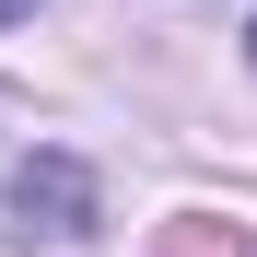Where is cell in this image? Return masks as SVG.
Instances as JSON below:
<instances>
[{"instance_id":"cell-1","label":"cell","mask_w":257,"mask_h":257,"mask_svg":"<svg viewBox=\"0 0 257 257\" xmlns=\"http://www.w3.org/2000/svg\"><path fill=\"white\" fill-rule=\"evenodd\" d=\"M82 222H94V176L70 152H35L12 176V234H82Z\"/></svg>"},{"instance_id":"cell-2","label":"cell","mask_w":257,"mask_h":257,"mask_svg":"<svg viewBox=\"0 0 257 257\" xmlns=\"http://www.w3.org/2000/svg\"><path fill=\"white\" fill-rule=\"evenodd\" d=\"M24 12H35V0H0V24H24Z\"/></svg>"},{"instance_id":"cell-3","label":"cell","mask_w":257,"mask_h":257,"mask_svg":"<svg viewBox=\"0 0 257 257\" xmlns=\"http://www.w3.org/2000/svg\"><path fill=\"white\" fill-rule=\"evenodd\" d=\"M245 47H257V35H245Z\"/></svg>"}]
</instances>
